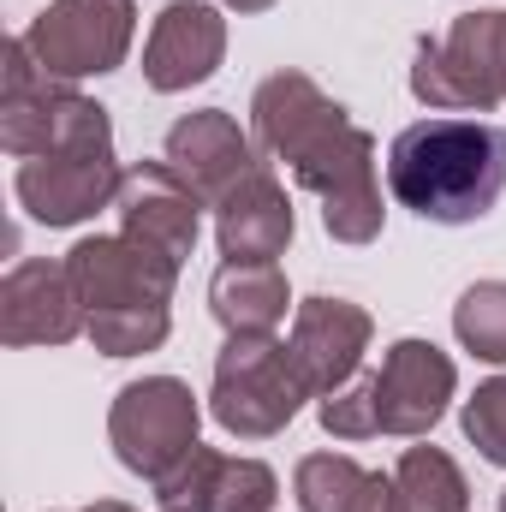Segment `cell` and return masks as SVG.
<instances>
[{"mask_svg": "<svg viewBox=\"0 0 506 512\" xmlns=\"http://www.w3.org/2000/svg\"><path fill=\"white\" fill-rule=\"evenodd\" d=\"M251 137L262 161H280L304 191L322 197V227L340 245H370L381 233L376 137L352 126V114L322 96L304 72H274L251 96Z\"/></svg>", "mask_w": 506, "mask_h": 512, "instance_id": "obj_1", "label": "cell"}, {"mask_svg": "<svg viewBox=\"0 0 506 512\" xmlns=\"http://www.w3.org/2000/svg\"><path fill=\"white\" fill-rule=\"evenodd\" d=\"M387 191L435 227L483 221L506 191V131L489 120L405 126L387 149Z\"/></svg>", "mask_w": 506, "mask_h": 512, "instance_id": "obj_2", "label": "cell"}, {"mask_svg": "<svg viewBox=\"0 0 506 512\" xmlns=\"http://www.w3.org/2000/svg\"><path fill=\"white\" fill-rule=\"evenodd\" d=\"M411 96L435 114H495L506 102V12H465L447 36H417Z\"/></svg>", "mask_w": 506, "mask_h": 512, "instance_id": "obj_3", "label": "cell"}, {"mask_svg": "<svg viewBox=\"0 0 506 512\" xmlns=\"http://www.w3.org/2000/svg\"><path fill=\"white\" fill-rule=\"evenodd\" d=\"M316 399L310 382L292 364V346L274 334H227L221 358H215V387H209V411L227 435L239 441H262L280 435L298 405Z\"/></svg>", "mask_w": 506, "mask_h": 512, "instance_id": "obj_4", "label": "cell"}, {"mask_svg": "<svg viewBox=\"0 0 506 512\" xmlns=\"http://www.w3.org/2000/svg\"><path fill=\"white\" fill-rule=\"evenodd\" d=\"M102 126H108L102 102L78 96L66 78H48L24 36L6 42V66H0V143H6V155L36 161V155H54V149H66Z\"/></svg>", "mask_w": 506, "mask_h": 512, "instance_id": "obj_5", "label": "cell"}, {"mask_svg": "<svg viewBox=\"0 0 506 512\" xmlns=\"http://www.w3.org/2000/svg\"><path fill=\"white\" fill-rule=\"evenodd\" d=\"M120 179L126 167L114 161V126L90 131L54 155H36V161H18V209L42 227H78L102 209H114L120 197Z\"/></svg>", "mask_w": 506, "mask_h": 512, "instance_id": "obj_6", "label": "cell"}, {"mask_svg": "<svg viewBox=\"0 0 506 512\" xmlns=\"http://www.w3.org/2000/svg\"><path fill=\"white\" fill-rule=\"evenodd\" d=\"M197 423H203V405L179 376H143V382L120 387L108 411V441L126 471L155 483L197 447Z\"/></svg>", "mask_w": 506, "mask_h": 512, "instance_id": "obj_7", "label": "cell"}, {"mask_svg": "<svg viewBox=\"0 0 506 512\" xmlns=\"http://www.w3.org/2000/svg\"><path fill=\"white\" fill-rule=\"evenodd\" d=\"M131 30H137L131 0H54L48 12L30 18L24 42L48 78L78 84V78H102L126 60Z\"/></svg>", "mask_w": 506, "mask_h": 512, "instance_id": "obj_8", "label": "cell"}, {"mask_svg": "<svg viewBox=\"0 0 506 512\" xmlns=\"http://www.w3.org/2000/svg\"><path fill=\"white\" fill-rule=\"evenodd\" d=\"M66 274H72L84 310L102 316V310H131V304H173L179 262H167L131 233H96L66 251Z\"/></svg>", "mask_w": 506, "mask_h": 512, "instance_id": "obj_9", "label": "cell"}, {"mask_svg": "<svg viewBox=\"0 0 506 512\" xmlns=\"http://www.w3.org/2000/svg\"><path fill=\"white\" fill-rule=\"evenodd\" d=\"M280 483L262 459H227L215 447H191L167 477H155L161 512H274Z\"/></svg>", "mask_w": 506, "mask_h": 512, "instance_id": "obj_10", "label": "cell"}, {"mask_svg": "<svg viewBox=\"0 0 506 512\" xmlns=\"http://www.w3.org/2000/svg\"><path fill=\"white\" fill-rule=\"evenodd\" d=\"M370 334H376V322H370L364 304H352V298H304L298 316H292L286 346H292V364L310 382V393L328 399L364 370Z\"/></svg>", "mask_w": 506, "mask_h": 512, "instance_id": "obj_11", "label": "cell"}, {"mask_svg": "<svg viewBox=\"0 0 506 512\" xmlns=\"http://www.w3.org/2000/svg\"><path fill=\"white\" fill-rule=\"evenodd\" d=\"M459 387V370L441 346L429 340H399L387 346L376 370V411H381V435H429L441 417H447V399Z\"/></svg>", "mask_w": 506, "mask_h": 512, "instance_id": "obj_12", "label": "cell"}, {"mask_svg": "<svg viewBox=\"0 0 506 512\" xmlns=\"http://www.w3.org/2000/svg\"><path fill=\"white\" fill-rule=\"evenodd\" d=\"M161 161L215 209L239 179H251L256 167H262V149H256L251 131H239L233 114H221V108H203V114H185V120H173L167 131V143H161Z\"/></svg>", "mask_w": 506, "mask_h": 512, "instance_id": "obj_13", "label": "cell"}, {"mask_svg": "<svg viewBox=\"0 0 506 512\" xmlns=\"http://www.w3.org/2000/svg\"><path fill=\"white\" fill-rule=\"evenodd\" d=\"M90 328V310L66 262H18L0 280V340L6 346H66Z\"/></svg>", "mask_w": 506, "mask_h": 512, "instance_id": "obj_14", "label": "cell"}, {"mask_svg": "<svg viewBox=\"0 0 506 512\" xmlns=\"http://www.w3.org/2000/svg\"><path fill=\"white\" fill-rule=\"evenodd\" d=\"M114 215H120V233L143 239L149 251H161L167 262H185V256L197 251L203 197L167 161H137V167H126V179H120Z\"/></svg>", "mask_w": 506, "mask_h": 512, "instance_id": "obj_15", "label": "cell"}, {"mask_svg": "<svg viewBox=\"0 0 506 512\" xmlns=\"http://www.w3.org/2000/svg\"><path fill=\"white\" fill-rule=\"evenodd\" d=\"M221 54H227V18L209 0H173V6H161V18L149 30L143 78H149V90L173 96V90L215 78Z\"/></svg>", "mask_w": 506, "mask_h": 512, "instance_id": "obj_16", "label": "cell"}, {"mask_svg": "<svg viewBox=\"0 0 506 512\" xmlns=\"http://www.w3.org/2000/svg\"><path fill=\"white\" fill-rule=\"evenodd\" d=\"M292 227L298 221H292L286 185L268 173V161L215 203V239H221L227 262H274V256H286Z\"/></svg>", "mask_w": 506, "mask_h": 512, "instance_id": "obj_17", "label": "cell"}, {"mask_svg": "<svg viewBox=\"0 0 506 512\" xmlns=\"http://www.w3.org/2000/svg\"><path fill=\"white\" fill-rule=\"evenodd\" d=\"M286 274L280 262H221L209 280V310L227 334H274L286 322Z\"/></svg>", "mask_w": 506, "mask_h": 512, "instance_id": "obj_18", "label": "cell"}, {"mask_svg": "<svg viewBox=\"0 0 506 512\" xmlns=\"http://www.w3.org/2000/svg\"><path fill=\"white\" fill-rule=\"evenodd\" d=\"M393 512H471L465 471L441 447H405L393 471Z\"/></svg>", "mask_w": 506, "mask_h": 512, "instance_id": "obj_19", "label": "cell"}, {"mask_svg": "<svg viewBox=\"0 0 506 512\" xmlns=\"http://www.w3.org/2000/svg\"><path fill=\"white\" fill-rule=\"evenodd\" d=\"M453 334L483 364H506V280H477L453 304Z\"/></svg>", "mask_w": 506, "mask_h": 512, "instance_id": "obj_20", "label": "cell"}, {"mask_svg": "<svg viewBox=\"0 0 506 512\" xmlns=\"http://www.w3.org/2000/svg\"><path fill=\"white\" fill-rule=\"evenodd\" d=\"M364 477L370 471L358 459H346V453H310V459H298L292 489H298V507L304 512H352Z\"/></svg>", "mask_w": 506, "mask_h": 512, "instance_id": "obj_21", "label": "cell"}, {"mask_svg": "<svg viewBox=\"0 0 506 512\" xmlns=\"http://www.w3.org/2000/svg\"><path fill=\"white\" fill-rule=\"evenodd\" d=\"M167 328H173V316H167V304H131V310H102V316H90V346L96 352H108V358H137V352H155L161 340H167Z\"/></svg>", "mask_w": 506, "mask_h": 512, "instance_id": "obj_22", "label": "cell"}, {"mask_svg": "<svg viewBox=\"0 0 506 512\" xmlns=\"http://www.w3.org/2000/svg\"><path fill=\"white\" fill-rule=\"evenodd\" d=\"M316 411H322V429H328V435H340V441H370V435H381L376 370H358L340 393H328Z\"/></svg>", "mask_w": 506, "mask_h": 512, "instance_id": "obj_23", "label": "cell"}, {"mask_svg": "<svg viewBox=\"0 0 506 512\" xmlns=\"http://www.w3.org/2000/svg\"><path fill=\"white\" fill-rule=\"evenodd\" d=\"M459 423H465V435L477 441V453H483L489 465H506V376L477 387V393L465 399Z\"/></svg>", "mask_w": 506, "mask_h": 512, "instance_id": "obj_24", "label": "cell"}, {"mask_svg": "<svg viewBox=\"0 0 506 512\" xmlns=\"http://www.w3.org/2000/svg\"><path fill=\"white\" fill-rule=\"evenodd\" d=\"M352 512H393V477L370 471L364 489H358V501H352Z\"/></svg>", "mask_w": 506, "mask_h": 512, "instance_id": "obj_25", "label": "cell"}, {"mask_svg": "<svg viewBox=\"0 0 506 512\" xmlns=\"http://www.w3.org/2000/svg\"><path fill=\"white\" fill-rule=\"evenodd\" d=\"M221 6H233V12H268L274 0H221Z\"/></svg>", "mask_w": 506, "mask_h": 512, "instance_id": "obj_26", "label": "cell"}, {"mask_svg": "<svg viewBox=\"0 0 506 512\" xmlns=\"http://www.w3.org/2000/svg\"><path fill=\"white\" fill-rule=\"evenodd\" d=\"M84 512H131L126 501H96V507H84Z\"/></svg>", "mask_w": 506, "mask_h": 512, "instance_id": "obj_27", "label": "cell"}, {"mask_svg": "<svg viewBox=\"0 0 506 512\" xmlns=\"http://www.w3.org/2000/svg\"><path fill=\"white\" fill-rule=\"evenodd\" d=\"M501 512H506V489H501Z\"/></svg>", "mask_w": 506, "mask_h": 512, "instance_id": "obj_28", "label": "cell"}]
</instances>
